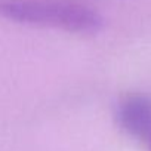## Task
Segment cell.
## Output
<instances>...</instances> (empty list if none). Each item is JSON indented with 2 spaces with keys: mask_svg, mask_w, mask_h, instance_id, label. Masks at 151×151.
<instances>
[{
  "mask_svg": "<svg viewBox=\"0 0 151 151\" xmlns=\"http://www.w3.org/2000/svg\"><path fill=\"white\" fill-rule=\"evenodd\" d=\"M0 15L22 24L89 34L101 28V17L89 6L65 0H0Z\"/></svg>",
  "mask_w": 151,
  "mask_h": 151,
  "instance_id": "1",
  "label": "cell"
},
{
  "mask_svg": "<svg viewBox=\"0 0 151 151\" xmlns=\"http://www.w3.org/2000/svg\"><path fill=\"white\" fill-rule=\"evenodd\" d=\"M117 120L126 133L145 141L151 135V95L130 93L123 98Z\"/></svg>",
  "mask_w": 151,
  "mask_h": 151,
  "instance_id": "2",
  "label": "cell"
},
{
  "mask_svg": "<svg viewBox=\"0 0 151 151\" xmlns=\"http://www.w3.org/2000/svg\"><path fill=\"white\" fill-rule=\"evenodd\" d=\"M145 142H147V148H148V151H151V135L145 139Z\"/></svg>",
  "mask_w": 151,
  "mask_h": 151,
  "instance_id": "3",
  "label": "cell"
}]
</instances>
